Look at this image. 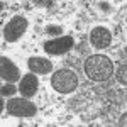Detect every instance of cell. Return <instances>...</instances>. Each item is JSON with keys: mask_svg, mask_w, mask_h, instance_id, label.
<instances>
[{"mask_svg": "<svg viewBox=\"0 0 127 127\" xmlns=\"http://www.w3.org/2000/svg\"><path fill=\"white\" fill-rule=\"evenodd\" d=\"M85 73L92 81H107L114 75V63L105 54H93L85 61Z\"/></svg>", "mask_w": 127, "mask_h": 127, "instance_id": "cell-1", "label": "cell"}, {"mask_svg": "<svg viewBox=\"0 0 127 127\" xmlns=\"http://www.w3.org/2000/svg\"><path fill=\"white\" fill-rule=\"evenodd\" d=\"M51 87L58 93H71L78 88V76L71 69H58L51 76Z\"/></svg>", "mask_w": 127, "mask_h": 127, "instance_id": "cell-2", "label": "cell"}, {"mask_svg": "<svg viewBox=\"0 0 127 127\" xmlns=\"http://www.w3.org/2000/svg\"><path fill=\"white\" fill-rule=\"evenodd\" d=\"M7 112L14 117H24V119H29L34 117L37 114V107L29 102L26 97L22 98H10L7 102Z\"/></svg>", "mask_w": 127, "mask_h": 127, "instance_id": "cell-3", "label": "cell"}, {"mask_svg": "<svg viewBox=\"0 0 127 127\" xmlns=\"http://www.w3.org/2000/svg\"><path fill=\"white\" fill-rule=\"evenodd\" d=\"M27 26H29V22L26 17H22V15H14L12 19L5 24V27H3V37L7 42H15V41H19L22 36H24V32L27 31Z\"/></svg>", "mask_w": 127, "mask_h": 127, "instance_id": "cell-4", "label": "cell"}, {"mask_svg": "<svg viewBox=\"0 0 127 127\" xmlns=\"http://www.w3.org/2000/svg\"><path fill=\"white\" fill-rule=\"evenodd\" d=\"M73 44H75V41H73L71 36H59L56 39L46 41L44 42V51L51 56H63L68 51H71Z\"/></svg>", "mask_w": 127, "mask_h": 127, "instance_id": "cell-5", "label": "cell"}, {"mask_svg": "<svg viewBox=\"0 0 127 127\" xmlns=\"http://www.w3.org/2000/svg\"><path fill=\"white\" fill-rule=\"evenodd\" d=\"M0 76H2V80H5L7 83H15V81H19L22 78L19 68L15 66V63L10 58H7V56L0 58Z\"/></svg>", "mask_w": 127, "mask_h": 127, "instance_id": "cell-6", "label": "cell"}, {"mask_svg": "<svg viewBox=\"0 0 127 127\" xmlns=\"http://www.w3.org/2000/svg\"><path fill=\"white\" fill-rule=\"evenodd\" d=\"M90 42L97 49H107L112 42V32L103 26H97L90 32Z\"/></svg>", "mask_w": 127, "mask_h": 127, "instance_id": "cell-7", "label": "cell"}, {"mask_svg": "<svg viewBox=\"0 0 127 127\" xmlns=\"http://www.w3.org/2000/svg\"><path fill=\"white\" fill-rule=\"evenodd\" d=\"M39 88V80L34 73H27L24 75V78H20V85H19V92L22 93V97L31 98L37 93Z\"/></svg>", "mask_w": 127, "mask_h": 127, "instance_id": "cell-8", "label": "cell"}, {"mask_svg": "<svg viewBox=\"0 0 127 127\" xmlns=\"http://www.w3.org/2000/svg\"><path fill=\"white\" fill-rule=\"evenodd\" d=\"M27 66H29L31 73H34V75H48L53 69V63L41 56H32L27 61Z\"/></svg>", "mask_w": 127, "mask_h": 127, "instance_id": "cell-9", "label": "cell"}, {"mask_svg": "<svg viewBox=\"0 0 127 127\" xmlns=\"http://www.w3.org/2000/svg\"><path fill=\"white\" fill-rule=\"evenodd\" d=\"M0 93H2V97H12V95L17 93V88L14 87L12 83H7V85L2 87V92H0Z\"/></svg>", "mask_w": 127, "mask_h": 127, "instance_id": "cell-10", "label": "cell"}, {"mask_svg": "<svg viewBox=\"0 0 127 127\" xmlns=\"http://www.w3.org/2000/svg\"><path fill=\"white\" fill-rule=\"evenodd\" d=\"M46 32L51 34V36H61V34H63V29H61L59 26H48V27H46Z\"/></svg>", "mask_w": 127, "mask_h": 127, "instance_id": "cell-11", "label": "cell"}, {"mask_svg": "<svg viewBox=\"0 0 127 127\" xmlns=\"http://www.w3.org/2000/svg\"><path fill=\"white\" fill-rule=\"evenodd\" d=\"M117 76L119 78H120V83H124V85H126V64H122V68H120V75H119L117 73Z\"/></svg>", "mask_w": 127, "mask_h": 127, "instance_id": "cell-12", "label": "cell"}]
</instances>
